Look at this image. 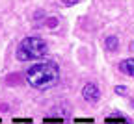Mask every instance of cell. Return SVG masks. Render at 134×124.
<instances>
[{
    "instance_id": "1",
    "label": "cell",
    "mask_w": 134,
    "mask_h": 124,
    "mask_svg": "<svg viewBox=\"0 0 134 124\" xmlns=\"http://www.w3.org/2000/svg\"><path fill=\"white\" fill-rule=\"evenodd\" d=\"M60 80V67L54 61H41L26 70V82L36 89H50Z\"/></svg>"
},
{
    "instance_id": "2",
    "label": "cell",
    "mask_w": 134,
    "mask_h": 124,
    "mask_svg": "<svg viewBox=\"0 0 134 124\" xmlns=\"http://www.w3.org/2000/svg\"><path fill=\"white\" fill-rule=\"evenodd\" d=\"M47 43L41 37H26L17 46V59L19 61H32L39 59L47 54Z\"/></svg>"
},
{
    "instance_id": "3",
    "label": "cell",
    "mask_w": 134,
    "mask_h": 124,
    "mask_svg": "<svg viewBox=\"0 0 134 124\" xmlns=\"http://www.w3.org/2000/svg\"><path fill=\"white\" fill-rule=\"evenodd\" d=\"M82 96L86 102H97L100 93H99V87L95 83H86L84 85V89H82Z\"/></svg>"
},
{
    "instance_id": "4",
    "label": "cell",
    "mask_w": 134,
    "mask_h": 124,
    "mask_svg": "<svg viewBox=\"0 0 134 124\" xmlns=\"http://www.w3.org/2000/svg\"><path fill=\"white\" fill-rule=\"evenodd\" d=\"M121 70L129 76H134V59H125L121 61Z\"/></svg>"
},
{
    "instance_id": "5",
    "label": "cell",
    "mask_w": 134,
    "mask_h": 124,
    "mask_svg": "<svg viewBox=\"0 0 134 124\" xmlns=\"http://www.w3.org/2000/svg\"><path fill=\"white\" fill-rule=\"evenodd\" d=\"M106 124H129L125 119H121V117H108L106 120H104Z\"/></svg>"
},
{
    "instance_id": "6",
    "label": "cell",
    "mask_w": 134,
    "mask_h": 124,
    "mask_svg": "<svg viewBox=\"0 0 134 124\" xmlns=\"http://www.w3.org/2000/svg\"><path fill=\"white\" fill-rule=\"evenodd\" d=\"M106 48L108 50H115L117 48V39L115 37H106Z\"/></svg>"
},
{
    "instance_id": "7",
    "label": "cell",
    "mask_w": 134,
    "mask_h": 124,
    "mask_svg": "<svg viewBox=\"0 0 134 124\" xmlns=\"http://www.w3.org/2000/svg\"><path fill=\"white\" fill-rule=\"evenodd\" d=\"M62 4H65V6H73V4H76V0H62Z\"/></svg>"
}]
</instances>
